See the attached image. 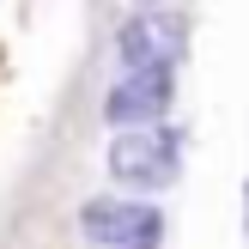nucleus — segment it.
Instances as JSON below:
<instances>
[{
    "mask_svg": "<svg viewBox=\"0 0 249 249\" xmlns=\"http://www.w3.org/2000/svg\"><path fill=\"white\" fill-rule=\"evenodd\" d=\"M109 177L134 195H164L182 177V134L164 122H146V128H116L109 140Z\"/></svg>",
    "mask_w": 249,
    "mask_h": 249,
    "instance_id": "obj_1",
    "label": "nucleus"
},
{
    "mask_svg": "<svg viewBox=\"0 0 249 249\" xmlns=\"http://www.w3.org/2000/svg\"><path fill=\"white\" fill-rule=\"evenodd\" d=\"M79 231L91 249H158L164 213L146 195H97V201L79 207Z\"/></svg>",
    "mask_w": 249,
    "mask_h": 249,
    "instance_id": "obj_2",
    "label": "nucleus"
},
{
    "mask_svg": "<svg viewBox=\"0 0 249 249\" xmlns=\"http://www.w3.org/2000/svg\"><path fill=\"white\" fill-rule=\"evenodd\" d=\"M189 49V18L170 6H140L134 18H122L116 31V55L122 67H177Z\"/></svg>",
    "mask_w": 249,
    "mask_h": 249,
    "instance_id": "obj_3",
    "label": "nucleus"
},
{
    "mask_svg": "<svg viewBox=\"0 0 249 249\" xmlns=\"http://www.w3.org/2000/svg\"><path fill=\"white\" fill-rule=\"evenodd\" d=\"M170 97H177V67H122V79L104 97V116L109 128H146L170 116Z\"/></svg>",
    "mask_w": 249,
    "mask_h": 249,
    "instance_id": "obj_4",
    "label": "nucleus"
},
{
    "mask_svg": "<svg viewBox=\"0 0 249 249\" xmlns=\"http://www.w3.org/2000/svg\"><path fill=\"white\" fill-rule=\"evenodd\" d=\"M140 6H164V0H140Z\"/></svg>",
    "mask_w": 249,
    "mask_h": 249,
    "instance_id": "obj_5",
    "label": "nucleus"
}]
</instances>
